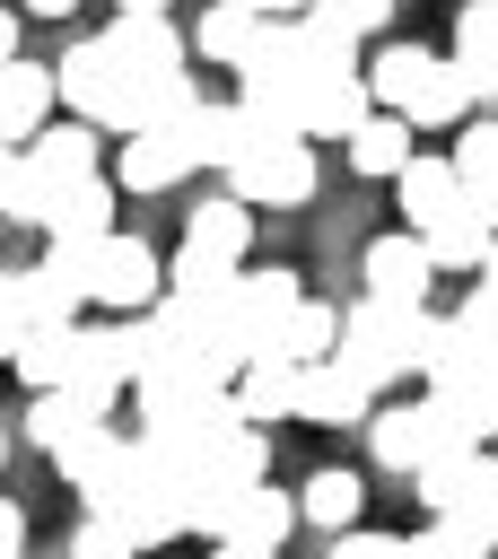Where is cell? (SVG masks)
<instances>
[{
    "label": "cell",
    "mask_w": 498,
    "mask_h": 559,
    "mask_svg": "<svg viewBox=\"0 0 498 559\" xmlns=\"http://www.w3.org/2000/svg\"><path fill=\"white\" fill-rule=\"evenodd\" d=\"M402 157H411V122L402 114H367V122H349V166L358 175H402Z\"/></svg>",
    "instance_id": "obj_25"
},
{
    "label": "cell",
    "mask_w": 498,
    "mask_h": 559,
    "mask_svg": "<svg viewBox=\"0 0 498 559\" xmlns=\"http://www.w3.org/2000/svg\"><path fill=\"white\" fill-rule=\"evenodd\" d=\"M9 201H17V148H0V218H9Z\"/></svg>",
    "instance_id": "obj_42"
},
{
    "label": "cell",
    "mask_w": 498,
    "mask_h": 559,
    "mask_svg": "<svg viewBox=\"0 0 498 559\" xmlns=\"http://www.w3.org/2000/svg\"><path fill=\"white\" fill-rule=\"evenodd\" d=\"M245 245H253V210L245 201H201L192 218H183V253L192 262H210V271H245Z\"/></svg>",
    "instance_id": "obj_14"
},
{
    "label": "cell",
    "mask_w": 498,
    "mask_h": 559,
    "mask_svg": "<svg viewBox=\"0 0 498 559\" xmlns=\"http://www.w3.org/2000/svg\"><path fill=\"white\" fill-rule=\"evenodd\" d=\"M0 463H9V428H0Z\"/></svg>",
    "instance_id": "obj_49"
},
{
    "label": "cell",
    "mask_w": 498,
    "mask_h": 559,
    "mask_svg": "<svg viewBox=\"0 0 498 559\" xmlns=\"http://www.w3.org/2000/svg\"><path fill=\"white\" fill-rule=\"evenodd\" d=\"M454 515H463V524H472V533H481V542L498 550V454L481 463V480H472V498H463Z\"/></svg>",
    "instance_id": "obj_33"
},
{
    "label": "cell",
    "mask_w": 498,
    "mask_h": 559,
    "mask_svg": "<svg viewBox=\"0 0 498 559\" xmlns=\"http://www.w3.org/2000/svg\"><path fill=\"white\" fill-rule=\"evenodd\" d=\"M26 9H35V17H70V0H26Z\"/></svg>",
    "instance_id": "obj_47"
},
{
    "label": "cell",
    "mask_w": 498,
    "mask_h": 559,
    "mask_svg": "<svg viewBox=\"0 0 498 559\" xmlns=\"http://www.w3.org/2000/svg\"><path fill=\"white\" fill-rule=\"evenodd\" d=\"M210 559H271V550H245V542H210Z\"/></svg>",
    "instance_id": "obj_45"
},
{
    "label": "cell",
    "mask_w": 498,
    "mask_h": 559,
    "mask_svg": "<svg viewBox=\"0 0 498 559\" xmlns=\"http://www.w3.org/2000/svg\"><path fill=\"white\" fill-rule=\"evenodd\" d=\"M454 323L498 358V288H481V280H472V288H463V306H454Z\"/></svg>",
    "instance_id": "obj_35"
},
{
    "label": "cell",
    "mask_w": 498,
    "mask_h": 559,
    "mask_svg": "<svg viewBox=\"0 0 498 559\" xmlns=\"http://www.w3.org/2000/svg\"><path fill=\"white\" fill-rule=\"evenodd\" d=\"M367 411H376V393L341 358H315L297 376V419H315V428H367Z\"/></svg>",
    "instance_id": "obj_11"
},
{
    "label": "cell",
    "mask_w": 498,
    "mask_h": 559,
    "mask_svg": "<svg viewBox=\"0 0 498 559\" xmlns=\"http://www.w3.org/2000/svg\"><path fill=\"white\" fill-rule=\"evenodd\" d=\"M52 96H61L70 122H87V131H131V87H122V70H114V52H105L96 35L52 61Z\"/></svg>",
    "instance_id": "obj_4"
},
{
    "label": "cell",
    "mask_w": 498,
    "mask_h": 559,
    "mask_svg": "<svg viewBox=\"0 0 498 559\" xmlns=\"http://www.w3.org/2000/svg\"><path fill=\"white\" fill-rule=\"evenodd\" d=\"M9 367H17V376H26L35 393H52V384L70 376V323H35V332H26L17 349H9Z\"/></svg>",
    "instance_id": "obj_30"
},
{
    "label": "cell",
    "mask_w": 498,
    "mask_h": 559,
    "mask_svg": "<svg viewBox=\"0 0 498 559\" xmlns=\"http://www.w3.org/2000/svg\"><path fill=\"white\" fill-rule=\"evenodd\" d=\"M297 533V498L288 489H271V480H253V489H236L227 498V515H218V533L210 542H245V550H271L280 559V542Z\"/></svg>",
    "instance_id": "obj_10"
},
{
    "label": "cell",
    "mask_w": 498,
    "mask_h": 559,
    "mask_svg": "<svg viewBox=\"0 0 498 559\" xmlns=\"http://www.w3.org/2000/svg\"><path fill=\"white\" fill-rule=\"evenodd\" d=\"M183 175H192V131H183V114L122 131V157H114V192H166V183H183Z\"/></svg>",
    "instance_id": "obj_7"
},
{
    "label": "cell",
    "mask_w": 498,
    "mask_h": 559,
    "mask_svg": "<svg viewBox=\"0 0 498 559\" xmlns=\"http://www.w3.org/2000/svg\"><path fill=\"white\" fill-rule=\"evenodd\" d=\"M122 17H166V0H122Z\"/></svg>",
    "instance_id": "obj_46"
},
{
    "label": "cell",
    "mask_w": 498,
    "mask_h": 559,
    "mask_svg": "<svg viewBox=\"0 0 498 559\" xmlns=\"http://www.w3.org/2000/svg\"><path fill=\"white\" fill-rule=\"evenodd\" d=\"M428 70H437V52H428V44H376V61H367L358 79H367V105H376V114H402V105L419 96V79H428Z\"/></svg>",
    "instance_id": "obj_19"
},
{
    "label": "cell",
    "mask_w": 498,
    "mask_h": 559,
    "mask_svg": "<svg viewBox=\"0 0 498 559\" xmlns=\"http://www.w3.org/2000/svg\"><path fill=\"white\" fill-rule=\"evenodd\" d=\"M87 515L122 524L131 550H166V542H183V463H166L149 437H131L122 463H114V480L87 498Z\"/></svg>",
    "instance_id": "obj_1"
},
{
    "label": "cell",
    "mask_w": 498,
    "mask_h": 559,
    "mask_svg": "<svg viewBox=\"0 0 498 559\" xmlns=\"http://www.w3.org/2000/svg\"><path fill=\"white\" fill-rule=\"evenodd\" d=\"M332 26H349V35H384L393 26V0H315Z\"/></svg>",
    "instance_id": "obj_37"
},
{
    "label": "cell",
    "mask_w": 498,
    "mask_h": 559,
    "mask_svg": "<svg viewBox=\"0 0 498 559\" xmlns=\"http://www.w3.org/2000/svg\"><path fill=\"white\" fill-rule=\"evenodd\" d=\"M253 35H262V17H245V9H227V0H210V9H201V26H192L183 44H192V52L210 61V70H236V61L253 52Z\"/></svg>",
    "instance_id": "obj_23"
},
{
    "label": "cell",
    "mask_w": 498,
    "mask_h": 559,
    "mask_svg": "<svg viewBox=\"0 0 498 559\" xmlns=\"http://www.w3.org/2000/svg\"><path fill=\"white\" fill-rule=\"evenodd\" d=\"M393 559H437V550H428V542H419V533H411V542H402V550H393Z\"/></svg>",
    "instance_id": "obj_48"
},
{
    "label": "cell",
    "mask_w": 498,
    "mask_h": 559,
    "mask_svg": "<svg viewBox=\"0 0 498 559\" xmlns=\"http://www.w3.org/2000/svg\"><path fill=\"white\" fill-rule=\"evenodd\" d=\"M35 332V280L26 271H0V358Z\"/></svg>",
    "instance_id": "obj_32"
},
{
    "label": "cell",
    "mask_w": 498,
    "mask_h": 559,
    "mask_svg": "<svg viewBox=\"0 0 498 559\" xmlns=\"http://www.w3.org/2000/svg\"><path fill=\"white\" fill-rule=\"evenodd\" d=\"M367 79L358 70H323L306 87V114H297V140H349V122H367Z\"/></svg>",
    "instance_id": "obj_17"
},
{
    "label": "cell",
    "mask_w": 498,
    "mask_h": 559,
    "mask_svg": "<svg viewBox=\"0 0 498 559\" xmlns=\"http://www.w3.org/2000/svg\"><path fill=\"white\" fill-rule=\"evenodd\" d=\"M0 61H17V17L0 9Z\"/></svg>",
    "instance_id": "obj_44"
},
{
    "label": "cell",
    "mask_w": 498,
    "mask_h": 559,
    "mask_svg": "<svg viewBox=\"0 0 498 559\" xmlns=\"http://www.w3.org/2000/svg\"><path fill=\"white\" fill-rule=\"evenodd\" d=\"M446 157H454V175H463V192H481V183H498V114H463V140H454Z\"/></svg>",
    "instance_id": "obj_31"
},
{
    "label": "cell",
    "mask_w": 498,
    "mask_h": 559,
    "mask_svg": "<svg viewBox=\"0 0 498 559\" xmlns=\"http://www.w3.org/2000/svg\"><path fill=\"white\" fill-rule=\"evenodd\" d=\"M17 157H26L35 175H96V131H87V122H52V131H35Z\"/></svg>",
    "instance_id": "obj_28"
},
{
    "label": "cell",
    "mask_w": 498,
    "mask_h": 559,
    "mask_svg": "<svg viewBox=\"0 0 498 559\" xmlns=\"http://www.w3.org/2000/svg\"><path fill=\"white\" fill-rule=\"evenodd\" d=\"M419 542H428V550H437V559H489V542H481V533H472V524H463V515H437V524H428V533H419Z\"/></svg>",
    "instance_id": "obj_36"
},
{
    "label": "cell",
    "mask_w": 498,
    "mask_h": 559,
    "mask_svg": "<svg viewBox=\"0 0 498 559\" xmlns=\"http://www.w3.org/2000/svg\"><path fill=\"white\" fill-rule=\"evenodd\" d=\"M227 9H245V17H297L306 0H227Z\"/></svg>",
    "instance_id": "obj_41"
},
{
    "label": "cell",
    "mask_w": 498,
    "mask_h": 559,
    "mask_svg": "<svg viewBox=\"0 0 498 559\" xmlns=\"http://www.w3.org/2000/svg\"><path fill=\"white\" fill-rule=\"evenodd\" d=\"M472 280H481V288H498V236H489V253L472 262Z\"/></svg>",
    "instance_id": "obj_43"
},
{
    "label": "cell",
    "mask_w": 498,
    "mask_h": 559,
    "mask_svg": "<svg viewBox=\"0 0 498 559\" xmlns=\"http://www.w3.org/2000/svg\"><path fill=\"white\" fill-rule=\"evenodd\" d=\"M332 341H341V306H323V297H297L288 314H280V332H271V358H288V367H315V358H332ZM262 358V349H253Z\"/></svg>",
    "instance_id": "obj_20"
},
{
    "label": "cell",
    "mask_w": 498,
    "mask_h": 559,
    "mask_svg": "<svg viewBox=\"0 0 498 559\" xmlns=\"http://www.w3.org/2000/svg\"><path fill=\"white\" fill-rule=\"evenodd\" d=\"M393 192H402V227H411V236H428V227L463 201V175H454V157H419V148H411V157H402V175H393Z\"/></svg>",
    "instance_id": "obj_15"
},
{
    "label": "cell",
    "mask_w": 498,
    "mask_h": 559,
    "mask_svg": "<svg viewBox=\"0 0 498 559\" xmlns=\"http://www.w3.org/2000/svg\"><path fill=\"white\" fill-rule=\"evenodd\" d=\"M122 445H131V437H122L114 419H96V428H79V437H70V445L52 454V463H61V480L79 489V507H87V498H96V489L114 480V463H122Z\"/></svg>",
    "instance_id": "obj_21"
},
{
    "label": "cell",
    "mask_w": 498,
    "mask_h": 559,
    "mask_svg": "<svg viewBox=\"0 0 498 559\" xmlns=\"http://www.w3.org/2000/svg\"><path fill=\"white\" fill-rule=\"evenodd\" d=\"M472 419H481V437H498V376L472 393Z\"/></svg>",
    "instance_id": "obj_40"
},
{
    "label": "cell",
    "mask_w": 498,
    "mask_h": 559,
    "mask_svg": "<svg viewBox=\"0 0 498 559\" xmlns=\"http://www.w3.org/2000/svg\"><path fill=\"white\" fill-rule=\"evenodd\" d=\"M96 419H105V411H87L79 393H61V384H52V393H35V402H26V445L61 454V445H70L79 428H96Z\"/></svg>",
    "instance_id": "obj_29"
},
{
    "label": "cell",
    "mask_w": 498,
    "mask_h": 559,
    "mask_svg": "<svg viewBox=\"0 0 498 559\" xmlns=\"http://www.w3.org/2000/svg\"><path fill=\"white\" fill-rule=\"evenodd\" d=\"M419 332H428V306H393V297H349V314H341V341H332V358L367 384V393H384V384H402V376H419Z\"/></svg>",
    "instance_id": "obj_2"
},
{
    "label": "cell",
    "mask_w": 498,
    "mask_h": 559,
    "mask_svg": "<svg viewBox=\"0 0 498 559\" xmlns=\"http://www.w3.org/2000/svg\"><path fill=\"white\" fill-rule=\"evenodd\" d=\"M297 376H306V367H288V358H271V349H262V358H245V367H236V384H227V393H236V419H245V428L297 419Z\"/></svg>",
    "instance_id": "obj_16"
},
{
    "label": "cell",
    "mask_w": 498,
    "mask_h": 559,
    "mask_svg": "<svg viewBox=\"0 0 498 559\" xmlns=\"http://www.w3.org/2000/svg\"><path fill=\"white\" fill-rule=\"evenodd\" d=\"M306 297V280L297 271H236V288H227V314H236V341H245V358L253 349H271V332H280V314Z\"/></svg>",
    "instance_id": "obj_8"
},
{
    "label": "cell",
    "mask_w": 498,
    "mask_h": 559,
    "mask_svg": "<svg viewBox=\"0 0 498 559\" xmlns=\"http://www.w3.org/2000/svg\"><path fill=\"white\" fill-rule=\"evenodd\" d=\"M157 288H166V262H157L140 236L105 227V236L87 245V306H105V314H149Z\"/></svg>",
    "instance_id": "obj_5"
},
{
    "label": "cell",
    "mask_w": 498,
    "mask_h": 559,
    "mask_svg": "<svg viewBox=\"0 0 498 559\" xmlns=\"http://www.w3.org/2000/svg\"><path fill=\"white\" fill-rule=\"evenodd\" d=\"M489 236H498V227H489L472 201H454V210H446V218H437L419 245H428V262H437V271H472V262L489 253Z\"/></svg>",
    "instance_id": "obj_24"
},
{
    "label": "cell",
    "mask_w": 498,
    "mask_h": 559,
    "mask_svg": "<svg viewBox=\"0 0 498 559\" xmlns=\"http://www.w3.org/2000/svg\"><path fill=\"white\" fill-rule=\"evenodd\" d=\"M463 114H472V96H463V79H454V61L437 52V70H428V79H419V96L402 105V122H411V131H454Z\"/></svg>",
    "instance_id": "obj_27"
},
{
    "label": "cell",
    "mask_w": 498,
    "mask_h": 559,
    "mask_svg": "<svg viewBox=\"0 0 498 559\" xmlns=\"http://www.w3.org/2000/svg\"><path fill=\"white\" fill-rule=\"evenodd\" d=\"M70 559H140V550H131V533H122V524H105V515H87V524L70 533Z\"/></svg>",
    "instance_id": "obj_34"
},
{
    "label": "cell",
    "mask_w": 498,
    "mask_h": 559,
    "mask_svg": "<svg viewBox=\"0 0 498 559\" xmlns=\"http://www.w3.org/2000/svg\"><path fill=\"white\" fill-rule=\"evenodd\" d=\"M358 498H367V480H358V472H315V480L297 489V524L349 533V524H358Z\"/></svg>",
    "instance_id": "obj_26"
},
{
    "label": "cell",
    "mask_w": 498,
    "mask_h": 559,
    "mask_svg": "<svg viewBox=\"0 0 498 559\" xmlns=\"http://www.w3.org/2000/svg\"><path fill=\"white\" fill-rule=\"evenodd\" d=\"M61 393H79L87 411H114L131 393V323H70V376Z\"/></svg>",
    "instance_id": "obj_6"
},
{
    "label": "cell",
    "mask_w": 498,
    "mask_h": 559,
    "mask_svg": "<svg viewBox=\"0 0 498 559\" xmlns=\"http://www.w3.org/2000/svg\"><path fill=\"white\" fill-rule=\"evenodd\" d=\"M358 271H367V297H393V306H428V280H437V262H428V245L411 227L376 236Z\"/></svg>",
    "instance_id": "obj_9"
},
{
    "label": "cell",
    "mask_w": 498,
    "mask_h": 559,
    "mask_svg": "<svg viewBox=\"0 0 498 559\" xmlns=\"http://www.w3.org/2000/svg\"><path fill=\"white\" fill-rule=\"evenodd\" d=\"M393 550H402V533H367V524H349V533H332L323 559H393Z\"/></svg>",
    "instance_id": "obj_38"
},
{
    "label": "cell",
    "mask_w": 498,
    "mask_h": 559,
    "mask_svg": "<svg viewBox=\"0 0 498 559\" xmlns=\"http://www.w3.org/2000/svg\"><path fill=\"white\" fill-rule=\"evenodd\" d=\"M454 79H463V96L472 105H489L498 96V0H463L454 9Z\"/></svg>",
    "instance_id": "obj_12"
},
{
    "label": "cell",
    "mask_w": 498,
    "mask_h": 559,
    "mask_svg": "<svg viewBox=\"0 0 498 559\" xmlns=\"http://www.w3.org/2000/svg\"><path fill=\"white\" fill-rule=\"evenodd\" d=\"M183 131H192V166H218V175H227V166L262 140V122H253L236 96H227V105H210V96H201V105L183 114Z\"/></svg>",
    "instance_id": "obj_18"
},
{
    "label": "cell",
    "mask_w": 498,
    "mask_h": 559,
    "mask_svg": "<svg viewBox=\"0 0 498 559\" xmlns=\"http://www.w3.org/2000/svg\"><path fill=\"white\" fill-rule=\"evenodd\" d=\"M481 463H489V445H463V454H437V463H419V472H411V498H419L428 515H454V507L472 498V480H481Z\"/></svg>",
    "instance_id": "obj_22"
},
{
    "label": "cell",
    "mask_w": 498,
    "mask_h": 559,
    "mask_svg": "<svg viewBox=\"0 0 498 559\" xmlns=\"http://www.w3.org/2000/svg\"><path fill=\"white\" fill-rule=\"evenodd\" d=\"M17 550H26V507L0 498V559H17Z\"/></svg>",
    "instance_id": "obj_39"
},
{
    "label": "cell",
    "mask_w": 498,
    "mask_h": 559,
    "mask_svg": "<svg viewBox=\"0 0 498 559\" xmlns=\"http://www.w3.org/2000/svg\"><path fill=\"white\" fill-rule=\"evenodd\" d=\"M52 105H61V96H52V61H26V52L0 61V148H26Z\"/></svg>",
    "instance_id": "obj_13"
},
{
    "label": "cell",
    "mask_w": 498,
    "mask_h": 559,
    "mask_svg": "<svg viewBox=\"0 0 498 559\" xmlns=\"http://www.w3.org/2000/svg\"><path fill=\"white\" fill-rule=\"evenodd\" d=\"M315 140H297V131H262L236 166H227V201H245V210H297V201H315Z\"/></svg>",
    "instance_id": "obj_3"
}]
</instances>
